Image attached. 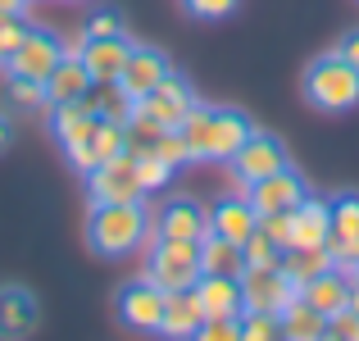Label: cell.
I'll list each match as a JSON object with an SVG mask.
<instances>
[{
    "instance_id": "7a4b0ae2",
    "label": "cell",
    "mask_w": 359,
    "mask_h": 341,
    "mask_svg": "<svg viewBox=\"0 0 359 341\" xmlns=\"http://www.w3.org/2000/svg\"><path fill=\"white\" fill-rule=\"evenodd\" d=\"M191 146V159H232L237 146L250 137V119L237 109H210V105H191L177 128Z\"/></svg>"
},
{
    "instance_id": "6da1fadb",
    "label": "cell",
    "mask_w": 359,
    "mask_h": 341,
    "mask_svg": "<svg viewBox=\"0 0 359 341\" xmlns=\"http://www.w3.org/2000/svg\"><path fill=\"white\" fill-rule=\"evenodd\" d=\"M146 210L141 201H96L87 214V246L105 260L132 255L137 246H146Z\"/></svg>"
},
{
    "instance_id": "f6af8a7d",
    "label": "cell",
    "mask_w": 359,
    "mask_h": 341,
    "mask_svg": "<svg viewBox=\"0 0 359 341\" xmlns=\"http://www.w3.org/2000/svg\"><path fill=\"white\" fill-rule=\"evenodd\" d=\"M5 141H9V119L0 114V146H5Z\"/></svg>"
},
{
    "instance_id": "2e32d148",
    "label": "cell",
    "mask_w": 359,
    "mask_h": 341,
    "mask_svg": "<svg viewBox=\"0 0 359 341\" xmlns=\"http://www.w3.org/2000/svg\"><path fill=\"white\" fill-rule=\"evenodd\" d=\"M196 300H201L205 319H223V314H241V278H228V273H201L196 278Z\"/></svg>"
},
{
    "instance_id": "277c9868",
    "label": "cell",
    "mask_w": 359,
    "mask_h": 341,
    "mask_svg": "<svg viewBox=\"0 0 359 341\" xmlns=\"http://www.w3.org/2000/svg\"><path fill=\"white\" fill-rule=\"evenodd\" d=\"M146 278L159 291H187L201 278V241H182V236H155L150 241V264Z\"/></svg>"
},
{
    "instance_id": "f35d334b",
    "label": "cell",
    "mask_w": 359,
    "mask_h": 341,
    "mask_svg": "<svg viewBox=\"0 0 359 341\" xmlns=\"http://www.w3.org/2000/svg\"><path fill=\"white\" fill-rule=\"evenodd\" d=\"M182 5H187V14H196V18H228L241 0H182Z\"/></svg>"
},
{
    "instance_id": "cb8c5ba5",
    "label": "cell",
    "mask_w": 359,
    "mask_h": 341,
    "mask_svg": "<svg viewBox=\"0 0 359 341\" xmlns=\"http://www.w3.org/2000/svg\"><path fill=\"white\" fill-rule=\"evenodd\" d=\"M82 100L96 109V119H109V123H128V119H132V109H137V100L123 91V82H118V78H109V82H91Z\"/></svg>"
},
{
    "instance_id": "836d02e7",
    "label": "cell",
    "mask_w": 359,
    "mask_h": 341,
    "mask_svg": "<svg viewBox=\"0 0 359 341\" xmlns=\"http://www.w3.org/2000/svg\"><path fill=\"white\" fill-rule=\"evenodd\" d=\"M137 173H141V187H146V192H164L168 178H173V164H164L159 155H137Z\"/></svg>"
},
{
    "instance_id": "e575fe53",
    "label": "cell",
    "mask_w": 359,
    "mask_h": 341,
    "mask_svg": "<svg viewBox=\"0 0 359 341\" xmlns=\"http://www.w3.org/2000/svg\"><path fill=\"white\" fill-rule=\"evenodd\" d=\"M201 341H241V314H223V319H205L201 333H196Z\"/></svg>"
},
{
    "instance_id": "4316f807",
    "label": "cell",
    "mask_w": 359,
    "mask_h": 341,
    "mask_svg": "<svg viewBox=\"0 0 359 341\" xmlns=\"http://www.w3.org/2000/svg\"><path fill=\"white\" fill-rule=\"evenodd\" d=\"M332 250L327 246H287L282 250V269H287V278L296 282V287H305L309 278H318L323 269H332Z\"/></svg>"
},
{
    "instance_id": "d590c367",
    "label": "cell",
    "mask_w": 359,
    "mask_h": 341,
    "mask_svg": "<svg viewBox=\"0 0 359 341\" xmlns=\"http://www.w3.org/2000/svg\"><path fill=\"white\" fill-rule=\"evenodd\" d=\"M23 32H27L23 18H18V14H5V9H0V69H5V60L14 55V46L23 41Z\"/></svg>"
},
{
    "instance_id": "b9f144b4",
    "label": "cell",
    "mask_w": 359,
    "mask_h": 341,
    "mask_svg": "<svg viewBox=\"0 0 359 341\" xmlns=\"http://www.w3.org/2000/svg\"><path fill=\"white\" fill-rule=\"evenodd\" d=\"M337 55H341V60H351L355 69H359V27H351V32L341 36V46H337Z\"/></svg>"
},
{
    "instance_id": "ab89813d",
    "label": "cell",
    "mask_w": 359,
    "mask_h": 341,
    "mask_svg": "<svg viewBox=\"0 0 359 341\" xmlns=\"http://www.w3.org/2000/svg\"><path fill=\"white\" fill-rule=\"evenodd\" d=\"M114 32H123V27H118V14H109V9H100L87 23V36H114Z\"/></svg>"
},
{
    "instance_id": "bcb514c9",
    "label": "cell",
    "mask_w": 359,
    "mask_h": 341,
    "mask_svg": "<svg viewBox=\"0 0 359 341\" xmlns=\"http://www.w3.org/2000/svg\"><path fill=\"white\" fill-rule=\"evenodd\" d=\"M355 273H359V260H355Z\"/></svg>"
},
{
    "instance_id": "d6986e66",
    "label": "cell",
    "mask_w": 359,
    "mask_h": 341,
    "mask_svg": "<svg viewBox=\"0 0 359 341\" xmlns=\"http://www.w3.org/2000/svg\"><path fill=\"white\" fill-rule=\"evenodd\" d=\"M255 227H259V214H255L250 196H223V201L210 210V232L228 236V241H237V246L255 232Z\"/></svg>"
},
{
    "instance_id": "e0dca14e",
    "label": "cell",
    "mask_w": 359,
    "mask_h": 341,
    "mask_svg": "<svg viewBox=\"0 0 359 341\" xmlns=\"http://www.w3.org/2000/svg\"><path fill=\"white\" fill-rule=\"evenodd\" d=\"M351 273H355V269L332 264V269H323L318 278H309L305 287H300V296H305L309 305L318 309V314H337V309L351 305Z\"/></svg>"
},
{
    "instance_id": "7c38bea8",
    "label": "cell",
    "mask_w": 359,
    "mask_h": 341,
    "mask_svg": "<svg viewBox=\"0 0 359 341\" xmlns=\"http://www.w3.org/2000/svg\"><path fill=\"white\" fill-rule=\"evenodd\" d=\"M327 250L341 269H355L359 260V196H337L332 201V227H327Z\"/></svg>"
},
{
    "instance_id": "9c48e42d",
    "label": "cell",
    "mask_w": 359,
    "mask_h": 341,
    "mask_svg": "<svg viewBox=\"0 0 359 341\" xmlns=\"http://www.w3.org/2000/svg\"><path fill=\"white\" fill-rule=\"evenodd\" d=\"M159 319H164V291L150 278H137L118 291V323L132 333H159Z\"/></svg>"
},
{
    "instance_id": "ffe728a7",
    "label": "cell",
    "mask_w": 359,
    "mask_h": 341,
    "mask_svg": "<svg viewBox=\"0 0 359 341\" xmlns=\"http://www.w3.org/2000/svg\"><path fill=\"white\" fill-rule=\"evenodd\" d=\"M327 227H332V201H305L291 210V246H327Z\"/></svg>"
},
{
    "instance_id": "f546056e",
    "label": "cell",
    "mask_w": 359,
    "mask_h": 341,
    "mask_svg": "<svg viewBox=\"0 0 359 341\" xmlns=\"http://www.w3.org/2000/svg\"><path fill=\"white\" fill-rule=\"evenodd\" d=\"M87 146H91V155H96V164H105V159H114L118 150H123V123H109V119H100Z\"/></svg>"
},
{
    "instance_id": "5bb4252c",
    "label": "cell",
    "mask_w": 359,
    "mask_h": 341,
    "mask_svg": "<svg viewBox=\"0 0 359 341\" xmlns=\"http://www.w3.org/2000/svg\"><path fill=\"white\" fill-rule=\"evenodd\" d=\"M168 73H173V69H168V60L159 51H150V46H132V55H128V64H123L118 82H123V91H128L132 100H141L146 91H155Z\"/></svg>"
},
{
    "instance_id": "83f0119b",
    "label": "cell",
    "mask_w": 359,
    "mask_h": 341,
    "mask_svg": "<svg viewBox=\"0 0 359 341\" xmlns=\"http://www.w3.org/2000/svg\"><path fill=\"white\" fill-rule=\"evenodd\" d=\"M159 132H164V123H155L150 114L132 109V119L123 123V150H128V155H150L155 141H159Z\"/></svg>"
},
{
    "instance_id": "5b68a950",
    "label": "cell",
    "mask_w": 359,
    "mask_h": 341,
    "mask_svg": "<svg viewBox=\"0 0 359 341\" xmlns=\"http://www.w3.org/2000/svg\"><path fill=\"white\" fill-rule=\"evenodd\" d=\"M296 296H300V287L287 278L282 264H245L241 269V305L245 309H273V314H282Z\"/></svg>"
},
{
    "instance_id": "8d00e7d4",
    "label": "cell",
    "mask_w": 359,
    "mask_h": 341,
    "mask_svg": "<svg viewBox=\"0 0 359 341\" xmlns=\"http://www.w3.org/2000/svg\"><path fill=\"white\" fill-rule=\"evenodd\" d=\"M327 337H341V341H359V309L346 305L337 314H327Z\"/></svg>"
},
{
    "instance_id": "7402d4cb",
    "label": "cell",
    "mask_w": 359,
    "mask_h": 341,
    "mask_svg": "<svg viewBox=\"0 0 359 341\" xmlns=\"http://www.w3.org/2000/svg\"><path fill=\"white\" fill-rule=\"evenodd\" d=\"M91 87V73L82 69V55H64L60 64L46 78V105H69V100H82Z\"/></svg>"
},
{
    "instance_id": "30bf717a",
    "label": "cell",
    "mask_w": 359,
    "mask_h": 341,
    "mask_svg": "<svg viewBox=\"0 0 359 341\" xmlns=\"http://www.w3.org/2000/svg\"><path fill=\"white\" fill-rule=\"evenodd\" d=\"M245 196H250L255 214H278V210H296V205L309 196V187H305V178L287 164V168H278V173L250 182V192H245Z\"/></svg>"
},
{
    "instance_id": "52a82bcc",
    "label": "cell",
    "mask_w": 359,
    "mask_h": 341,
    "mask_svg": "<svg viewBox=\"0 0 359 341\" xmlns=\"http://www.w3.org/2000/svg\"><path fill=\"white\" fill-rule=\"evenodd\" d=\"M232 173H237V182H259V178L278 173V168H287V150H282L278 137H269V132H250V137L237 146V155L228 159Z\"/></svg>"
},
{
    "instance_id": "d6a6232c",
    "label": "cell",
    "mask_w": 359,
    "mask_h": 341,
    "mask_svg": "<svg viewBox=\"0 0 359 341\" xmlns=\"http://www.w3.org/2000/svg\"><path fill=\"white\" fill-rule=\"evenodd\" d=\"M241 255H245V264H282V246L269 232H259V227L241 241Z\"/></svg>"
},
{
    "instance_id": "ac0fdd59",
    "label": "cell",
    "mask_w": 359,
    "mask_h": 341,
    "mask_svg": "<svg viewBox=\"0 0 359 341\" xmlns=\"http://www.w3.org/2000/svg\"><path fill=\"white\" fill-rule=\"evenodd\" d=\"M36 296L27 287H0V337H32L36 333Z\"/></svg>"
},
{
    "instance_id": "4dcf8cb0",
    "label": "cell",
    "mask_w": 359,
    "mask_h": 341,
    "mask_svg": "<svg viewBox=\"0 0 359 341\" xmlns=\"http://www.w3.org/2000/svg\"><path fill=\"white\" fill-rule=\"evenodd\" d=\"M5 96L14 109H41L46 105V82H32V78H9L5 82Z\"/></svg>"
},
{
    "instance_id": "f1b7e54d",
    "label": "cell",
    "mask_w": 359,
    "mask_h": 341,
    "mask_svg": "<svg viewBox=\"0 0 359 341\" xmlns=\"http://www.w3.org/2000/svg\"><path fill=\"white\" fill-rule=\"evenodd\" d=\"M282 337V319L273 309H241V341H273Z\"/></svg>"
},
{
    "instance_id": "8fae6325",
    "label": "cell",
    "mask_w": 359,
    "mask_h": 341,
    "mask_svg": "<svg viewBox=\"0 0 359 341\" xmlns=\"http://www.w3.org/2000/svg\"><path fill=\"white\" fill-rule=\"evenodd\" d=\"M191 105H196V96H191V87H187L177 73H168L155 91H146V96L137 100V109L150 114L155 123H164V128H182V119H187Z\"/></svg>"
},
{
    "instance_id": "74e56055",
    "label": "cell",
    "mask_w": 359,
    "mask_h": 341,
    "mask_svg": "<svg viewBox=\"0 0 359 341\" xmlns=\"http://www.w3.org/2000/svg\"><path fill=\"white\" fill-rule=\"evenodd\" d=\"M259 232H269L273 241L287 250L291 246V210H278V214H259Z\"/></svg>"
},
{
    "instance_id": "d4e9b609",
    "label": "cell",
    "mask_w": 359,
    "mask_h": 341,
    "mask_svg": "<svg viewBox=\"0 0 359 341\" xmlns=\"http://www.w3.org/2000/svg\"><path fill=\"white\" fill-rule=\"evenodd\" d=\"M245 269V255L237 241H228V236L219 232H205L201 236V273H228V278H241Z\"/></svg>"
},
{
    "instance_id": "1f68e13d",
    "label": "cell",
    "mask_w": 359,
    "mask_h": 341,
    "mask_svg": "<svg viewBox=\"0 0 359 341\" xmlns=\"http://www.w3.org/2000/svg\"><path fill=\"white\" fill-rule=\"evenodd\" d=\"M150 155H159L164 164H173V168L191 164V146H187V137L177 128H164V132H159V141H155V150H150Z\"/></svg>"
},
{
    "instance_id": "8992f818",
    "label": "cell",
    "mask_w": 359,
    "mask_h": 341,
    "mask_svg": "<svg viewBox=\"0 0 359 341\" xmlns=\"http://www.w3.org/2000/svg\"><path fill=\"white\" fill-rule=\"evenodd\" d=\"M87 192H91V205L96 201H141L146 187H141V173H137V155L118 150L114 159L96 164L87 173Z\"/></svg>"
},
{
    "instance_id": "3957f363",
    "label": "cell",
    "mask_w": 359,
    "mask_h": 341,
    "mask_svg": "<svg viewBox=\"0 0 359 341\" xmlns=\"http://www.w3.org/2000/svg\"><path fill=\"white\" fill-rule=\"evenodd\" d=\"M305 100L314 109L327 114H346L359 105V69L341 55H318L314 64L305 69Z\"/></svg>"
},
{
    "instance_id": "484cf974",
    "label": "cell",
    "mask_w": 359,
    "mask_h": 341,
    "mask_svg": "<svg viewBox=\"0 0 359 341\" xmlns=\"http://www.w3.org/2000/svg\"><path fill=\"white\" fill-rule=\"evenodd\" d=\"M278 319H282V337H291V341H318V337H327V314H318L305 296H296Z\"/></svg>"
},
{
    "instance_id": "4fadbf2b",
    "label": "cell",
    "mask_w": 359,
    "mask_h": 341,
    "mask_svg": "<svg viewBox=\"0 0 359 341\" xmlns=\"http://www.w3.org/2000/svg\"><path fill=\"white\" fill-rule=\"evenodd\" d=\"M150 232H155V236H182V241H201V236L210 232V214H205L196 201H187V196H173V201L159 205Z\"/></svg>"
},
{
    "instance_id": "7bdbcfd3",
    "label": "cell",
    "mask_w": 359,
    "mask_h": 341,
    "mask_svg": "<svg viewBox=\"0 0 359 341\" xmlns=\"http://www.w3.org/2000/svg\"><path fill=\"white\" fill-rule=\"evenodd\" d=\"M23 5H27V0H0V9H5V14H18Z\"/></svg>"
},
{
    "instance_id": "603a6c76",
    "label": "cell",
    "mask_w": 359,
    "mask_h": 341,
    "mask_svg": "<svg viewBox=\"0 0 359 341\" xmlns=\"http://www.w3.org/2000/svg\"><path fill=\"white\" fill-rule=\"evenodd\" d=\"M96 109L87 105V100H69V105H55V119H50V132L55 141H60L64 150L82 146V141H91V132H96Z\"/></svg>"
},
{
    "instance_id": "60d3db41",
    "label": "cell",
    "mask_w": 359,
    "mask_h": 341,
    "mask_svg": "<svg viewBox=\"0 0 359 341\" xmlns=\"http://www.w3.org/2000/svg\"><path fill=\"white\" fill-rule=\"evenodd\" d=\"M69 164L78 168V173H91V168H96V155H91V146H87V141L69 150Z\"/></svg>"
},
{
    "instance_id": "44dd1931",
    "label": "cell",
    "mask_w": 359,
    "mask_h": 341,
    "mask_svg": "<svg viewBox=\"0 0 359 341\" xmlns=\"http://www.w3.org/2000/svg\"><path fill=\"white\" fill-rule=\"evenodd\" d=\"M205 323V309L196 300V291H164V319H159V333L164 337H196Z\"/></svg>"
},
{
    "instance_id": "ba28073f",
    "label": "cell",
    "mask_w": 359,
    "mask_h": 341,
    "mask_svg": "<svg viewBox=\"0 0 359 341\" xmlns=\"http://www.w3.org/2000/svg\"><path fill=\"white\" fill-rule=\"evenodd\" d=\"M60 60H64V46L55 41V36L32 32V27H27L23 41L14 46V55L5 60V69H9V78H32V82H46V78H50V69H55Z\"/></svg>"
},
{
    "instance_id": "ee69618b",
    "label": "cell",
    "mask_w": 359,
    "mask_h": 341,
    "mask_svg": "<svg viewBox=\"0 0 359 341\" xmlns=\"http://www.w3.org/2000/svg\"><path fill=\"white\" fill-rule=\"evenodd\" d=\"M351 305L359 309V273H351Z\"/></svg>"
},
{
    "instance_id": "9a60e30c",
    "label": "cell",
    "mask_w": 359,
    "mask_h": 341,
    "mask_svg": "<svg viewBox=\"0 0 359 341\" xmlns=\"http://www.w3.org/2000/svg\"><path fill=\"white\" fill-rule=\"evenodd\" d=\"M128 55H132V41L123 32H114V36H87V46H82V69L91 73V82H109V78L123 73Z\"/></svg>"
}]
</instances>
